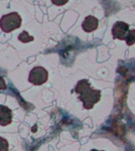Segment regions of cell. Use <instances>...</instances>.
<instances>
[{
  "label": "cell",
  "mask_w": 135,
  "mask_h": 151,
  "mask_svg": "<svg viewBox=\"0 0 135 151\" xmlns=\"http://www.w3.org/2000/svg\"><path fill=\"white\" fill-rule=\"evenodd\" d=\"M74 91L79 94L78 99L82 101L83 107L85 109H91L97 103L101 97V92L99 90L92 89L88 80H81L77 83Z\"/></svg>",
  "instance_id": "cell-1"
},
{
  "label": "cell",
  "mask_w": 135,
  "mask_h": 151,
  "mask_svg": "<svg viewBox=\"0 0 135 151\" xmlns=\"http://www.w3.org/2000/svg\"><path fill=\"white\" fill-rule=\"evenodd\" d=\"M135 31H130L129 24L123 21H117L114 24L111 29V33L115 40L118 39L120 40H126L128 46H131L134 43Z\"/></svg>",
  "instance_id": "cell-2"
},
{
  "label": "cell",
  "mask_w": 135,
  "mask_h": 151,
  "mask_svg": "<svg viewBox=\"0 0 135 151\" xmlns=\"http://www.w3.org/2000/svg\"><path fill=\"white\" fill-rule=\"evenodd\" d=\"M21 25V17L17 12L3 15L0 19V28L6 33L11 32Z\"/></svg>",
  "instance_id": "cell-3"
},
{
  "label": "cell",
  "mask_w": 135,
  "mask_h": 151,
  "mask_svg": "<svg viewBox=\"0 0 135 151\" xmlns=\"http://www.w3.org/2000/svg\"><path fill=\"white\" fill-rule=\"evenodd\" d=\"M47 79H48L47 71L40 66H36L33 68L30 71L28 76V81L36 86L44 84V83L47 82Z\"/></svg>",
  "instance_id": "cell-4"
},
{
  "label": "cell",
  "mask_w": 135,
  "mask_h": 151,
  "mask_svg": "<svg viewBox=\"0 0 135 151\" xmlns=\"http://www.w3.org/2000/svg\"><path fill=\"white\" fill-rule=\"evenodd\" d=\"M98 25H99L98 19L95 17L94 16L89 15V16L86 17L85 20L83 21L81 27H82L83 30L86 32H91L96 30L98 28Z\"/></svg>",
  "instance_id": "cell-5"
},
{
  "label": "cell",
  "mask_w": 135,
  "mask_h": 151,
  "mask_svg": "<svg viewBox=\"0 0 135 151\" xmlns=\"http://www.w3.org/2000/svg\"><path fill=\"white\" fill-rule=\"evenodd\" d=\"M12 122V111L7 106H0V125L7 126Z\"/></svg>",
  "instance_id": "cell-6"
},
{
  "label": "cell",
  "mask_w": 135,
  "mask_h": 151,
  "mask_svg": "<svg viewBox=\"0 0 135 151\" xmlns=\"http://www.w3.org/2000/svg\"><path fill=\"white\" fill-rule=\"evenodd\" d=\"M33 40H34V37L30 36V35H28V32H26V31H23L18 36L19 41H21V42H24V43L33 41Z\"/></svg>",
  "instance_id": "cell-7"
},
{
  "label": "cell",
  "mask_w": 135,
  "mask_h": 151,
  "mask_svg": "<svg viewBox=\"0 0 135 151\" xmlns=\"http://www.w3.org/2000/svg\"><path fill=\"white\" fill-rule=\"evenodd\" d=\"M9 143L6 139L0 137V151H8Z\"/></svg>",
  "instance_id": "cell-8"
},
{
  "label": "cell",
  "mask_w": 135,
  "mask_h": 151,
  "mask_svg": "<svg viewBox=\"0 0 135 151\" xmlns=\"http://www.w3.org/2000/svg\"><path fill=\"white\" fill-rule=\"evenodd\" d=\"M7 88V84L3 78L0 77V90H5Z\"/></svg>",
  "instance_id": "cell-9"
},
{
  "label": "cell",
  "mask_w": 135,
  "mask_h": 151,
  "mask_svg": "<svg viewBox=\"0 0 135 151\" xmlns=\"http://www.w3.org/2000/svg\"><path fill=\"white\" fill-rule=\"evenodd\" d=\"M67 2V1H64V2H56L55 1H52V3H54V4H56V5H63L65 4V3H66Z\"/></svg>",
  "instance_id": "cell-10"
},
{
  "label": "cell",
  "mask_w": 135,
  "mask_h": 151,
  "mask_svg": "<svg viewBox=\"0 0 135 151\" xmlns=\"http://www.w3.org/2000/svg\"><path fill=\"white\" fill-rule=\"evenodd\" d=\"M91 151H104V150H92Z\"/></svg>",
  "instance_id": "cell-11"
}]
</instances>
